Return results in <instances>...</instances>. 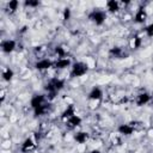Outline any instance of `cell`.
<instances>
[{
	"instance_id": "obj_1",
	"label": "cell",
	"mask_w": 153,
	"mask_h": 153,
	"mask_svg": "<svg viewBox=\"0 0 153 153\" xmlns=\"http://www.w3.org/2000/svg\"><path fill=\"white\" fill-rule=\"evenodd\" d=\"M88 72V65L86 62H73L71 67V78H81Z\"/></svg>"
},
{
	"instance_id": "obj_2",
	"label": "cell",
	"mask_w": 153,
	"mask_h": 153,
	"mask_svg": "<svg viewBox=\"0 0 153 153\" xmlns=\"http://www.w3.org/2000/svg\"><path fill=\"white\" fill-rule=\"evenodd\" d=\"M88 19L96 26H102L106 20V11L103 10H93L88 13Z\"/></svg>"
},
{
	"instance_id": "obj_3",
	"label": "cell",
	"mask_w": 153,
	"mask_h": 153,
	"mask_svg": "<svg viewBox=\"0 0 153 153\" xmlns=\"http://www.w3.org/2000/svg\"><path fill=\"white\" fill-rule=\"evenodd\" d=\"M147 18H148V11L146 10V7L140 6L134 14V22L136 24H143L147 20Z\"/></svg>"
},
{
	"instance_id": "obj_4",
	"label": "cell",
	"mask_w": 153,
	"mask_h": 153,
	"mask_svg": "<svg viewBox=\"0 0 153 153\" xmlns=\"http://www.w3.org/2000/svg\"><path fill=\"white\" fill-rule=\"evenodd\" d=\"M33 67L37 69V71H48V69H50L51 67H54V62L50 60V59H48V57H44V59H39L38 61H36L35 62V65H33Z\"/></svg>"
},
{
	"instance_id": "obj_5",
	"label": "cell",
	"mask_w": 153,
	"mask_h": 153,
	"mask_svg": "<svg viewBox=\"0 0 153 153\" xmlns=\"http://www.w3.org/2000/svg\"><path fill=\"white\" fill-rule=\"evenodd\" d=\"M117 131L118 134L121 135H124V136H129L131 134H134L135 131V126L133 122H129V123H122L117 127Z\"/></svg>"
},
{
	"instance_id": "obj_6",
	"label": "cell",
	"mask_w": 153,
	"mask_h": 153,
	"mask_svg": "<svg viewBox=\"0 0 153 153\" xmlns=\"http://www.w3.org/2000/svg\"><path fill=\"white\" fill-rule=\"evenodd\" d=\"M103 96H104V93H103V90L99 87V86H94V87H92V90L88 92V94H87V98L91 100V102H100L102 99H103Z\"/></svg>"
},
{
	"instance_id": "obj_7",
	"label": "cell",
	"mask_w": 153,
	"mask_h": 153,
	"mask_svg": "<svg viewBox=\"0 0 153 153\" xmlns=\"http://www.w3.org/2000/svg\"><path fill=\"white\" fill-rule=\"evenodd\" d=\"M47 103V97L44 94H35L32 96V98L30 99V106L32 108V110L42 106L43 104Z\"/></svg>"
},
{
	"instance_id": "obj_8",
	"label": "cell",
	"mask_w": 153,
	"mask_h": 153,
	"mask_svg": "<svg viewBox=\"0 0 153 153\" xmlns=\"http://www.w3.org/2000/svg\"><path fill=\"white\" fill-rule=\"evenodd\" d=\"M1 50L2 53L5 54H11L16 50V47H17V43L14 39H4L1 42Z\"/></svg>"
},
{
	"instance_id": "obj_9",
	"label": "cell",
	"mask_w": 153,
	"mask_h": 153,
	"mask_svg": "<svg viewBox=\"0 0 153 153\" xmlns=\"http://www.w3.org/2000/svg\"><path fill=\"white\" fill-rule=\"evenodd\" d=\"M152 99V96L148 93V92H141L136 96V99H135V103L137 106H143L146 104H148Z\"/></svg>"
},
{
	"instance_id": "obj_10",
	"label": "cell",
	"mask_w": 153,
	"mask_h": 153,
	"mask_svg": "<svg viewBox=\"0 0 153 153\" xmlns=\"http://www.w3.org/2000/svg\"><path fill=\"white\" fill-rule=\"evenodd\" d=\"M35 147H36V141L32 137H26L20 146V151L23 153H27V152H31L32 149H35Z\"/></svg>"
},
{
	"instance_id": "obj_11",
	"label": "cell",
	"mask_w": 153,
	"mask_h": 153,
	"mask_svg": "<svg viewBox=\"0 0 153 153\" xmlns=\"http://www.w3.org/2000/svg\"><path fill=\"white\" fill-rule=\"evenodd\" d=\"M105 11L109 13H117L121 10V2H118L117 0H109L105 2Z\"/></svg>"
},
{
	"instance_id": "obj_12",
	"label": "cell",
	"mask_w": 153,
	"mask_h": 153,
	"mask_svg": "<svg viewBox=\"0 0 153 153\" xmlns=\"http://www.w3.org/2000/svg\"><path fill=\"white\" fill-rule=\"evenodd\" d=\"M72 61L69 57H63V59H57L54 62V68L56 69H66L68 67H72Z\"/></svg>"
},
{
	"instance_id": "obj_13",
	"label": "cell",
	"mask_w": 153,
	"mask_h": 153,
	"mask_svg": "<svg viewBox=\"0 0 153 153\" xmlns=\"http://www.w3.org/2000/svg\"><path fill=\"white\" fill-rule=\"evenodd\" d=\"M74 115H76L75 114V105L72 103V104H67V106H66V109L62 111V114H61V120L62 121H67L68 118H71L72 116H74Z\"/></svg>"
},
{
	"instance_id": "obj_14",
	"label": "cell",
	"mask_w": 153,
	"mask_h": 153,
	"mask_svg": "<svg viewBox=\"0 0 153 153\" xmlns=\"http://www.w3.org/2000/svg\"><path fill=\"white\" fill-rule=\"evenodd\" d=\"M81 123H82V118L79 115H74V116H72L71 118H68L66 121V126L69 129H75L76 127L81 126Z\"/></svg>"
},
{
	"instance_id": "obj_15",
	"label": "cell",
	"mask_w": 153,
	"mask_h": 153,
	"mask_svg": "<svg viewBox=\"0 0 153 153\" xmlns=\"http://www.w3.org/2000/svg\"><path fill=\"white\" fill-rule=\"evenodd\" d=\"M74 140H75V142L76 143H79V145H82V143H86V141L88 140V137H90V135H88V133L87 131H84V130H80V131H76L75 134H74Z\"/></svg>"
},
{
	"instance_id": "obj_16",
	"label": "cell",
	"mask_w": 153,
	"mask_h": 153,
	"mask_svg": "<svg viewBox=\"0 0 153 153\" xmlns=\"http://www.w3.org/2000/svg\"><path fill=\"white\" fill-rule=\"evenodd\" d=\"M1 76H2V80H4V81L10 82V81L13 79V76H14V72H13V69H11L10 67H6V68L2 69Z\"/></svg>"
},
{
	"instance_id": "obj_17",
	"label": "cell",
	"mask_w": 153,
	"mask_h": 153,
	"mask_svg": "<svg viewBox=\"0 0 153 153\" xmlns=\"http://www.w3.org/2000/svg\"><path fill=\"white\" fill-rule=\"evenodd\" d=\"M129 44H130V48L131 49H139L140 47H141V44H142V38H141V36L140 35H134L131 38H130V42H129Z\"/></svg>"
},
{
	"instance_id": "obj_18",
	"label": "cell",
	"mask_w": 153,
	"mask_h": 153,
	"mask_svg": "<svg viewBox=\"0 0 153 153\" xmlns=\"http://www.w3.org/2000/svg\"><path fill=\"white\" fill-rule=\"evenodd\" d=\"M50 82H51V85H53V87L55 88L56 92L61 91L65 87V80L61 79V78H54V79L50 80Z\"/></svg>"
},
{
	"instance_id": "obj_19",
	"label": "cell",
	"mask_w": 153,
	"mask_h": 153,
	"mask_svg": "<svg viewBox=\"0 0 153 153\" xmlns=\"http://www.w3.org/2000/svg\"><path fill=\"white\" fill-rule=\"evenodd\" d=\"M18 7H19V1L18 0H10L7 2V10H8V12L11 14L14 13V12H17Z\"/></svg>"
},
{
	"instance_id": "obj_20",
	"label": "cell",
	"mask_w": 153,
	"mask_h": 153,
	"mask_svg": "<svg viewBox=\"0 0 153 153\" xmlns=\"http://www.w3.org/2000/svg\"><path fill=\"white\" fill-rule=\"evenodd\" d=\"M49 103L47 102L45 104H43L42 106H39V108H37V109H35L33 110V112H35V115L36 116H42V115H44L47 111H48V109H49Z\"/></svg>"
},
{
	"instance_id": "obj_21",
	"label": "cell",
	"mask_w": 153,
	"mask_h": 153,
	"mask_svg": "<svg viewBox=\"0 0 153 153\" xmlns=\"http://www.w3.org/2000/svg\"><path fill=\"white\" fill-rule=\"evenodd\" d=\"M54 53L56 54L57 59H63V57H67V56H66V55H67L66 49H65L63 47H61V45L55 47V48H54Z\"/></svg>"
},
{
	"instance_id": "obj_22",
	"label": "cell",
	"mask_w": 153,
	"mask_h": 153,
	"mask_svg": "<svg viewBox=\"0 0 153 153\" xmlns=\"http://www.w3.org/2000/svg\"><path fill=\"white\" fill-rule=\"evenodd\" d=\"M109 54L112 55L114 57H121L122 54H123V50L120 47H112V48L109 49Z\"/></svg>"
},
{
	"instance_id": "obj_23",
	"label": "cell",
	"mask_w": 153,
	"mask_h": 153,
	"mask_svg": "<svg viewBox=\"0 0 153 153\" xmlns=\"http://www.w3.org/2000/svg\"><path fill=\"white\" fill-rule=\"evenodd\" d=\"M143 32H145V35H146L147 37L152 38V37H153V23L146 25L145 29H143Z\"/></svg>"
},
{
	"instance_id": "obj_24",
	"label": "cell",
	"mask_w": 153,
	"mask_h": 153,
	"mask_svg": "<svg viewBox=\"0 0 153 153\" xmlns=\"http://www.w3.org/2000/svg\"><path fill=\"white\" fill-rule=\"evenodd\" d=\"M24 6L25 7H32V8H35V7L39 6V1L38 0H25L24 1Z\"/></svg>"
},
{
	"instance_id": "obj_25",
	"label": "cell",
	"mask_w": 153,
	"mask_h": 153,
	"mask_svg": "<svg viewBox=\"0 0 153 153\" xmlns=\"http://www.w3.org/2000/svg\"><path fill=\"white\" fill-rule=\"evenodd\" d=\"M71 16H72L71 8L66 7V8L62 11V19H63V20H69V19H71Z\"/></svg>"
},
{
	"instance_id": "obj_26",
	"label": "cell",
	"mask_w": 153,
	"mask_h": 153,
	"mask_svg": "<svg viewBox=\"0 0 153 153\" xmlns=\"http://www.w3.org/2000/svg\"><path fill=\"white\" fill-rule=\"evenodd\" d=\"M90 153H102V151H100V149H98V148H94V149L90 151Z\"/></svg>"
},
{
	"instance_id": "obj_27",
	"label": "cell",
	"mask_w": 153,
	"mask_h": 153,
	"mask_svg": "<svg viewBox=\"0 0 153 153\" xmlns=\"http://www.w3.org/2000/svg\"><path fill=\"white\" fill-rule=\"evenodd\" d=\"M4 100H5V91L2 90V91H1V103H2Z\"/></svg>"
},
{
	"instance_id": "obj_28",
	"label": "cell",
	"mask_w": 153,
	"mask_h": 153,
	"mask_svg": "<svg viewBox=\"0 0 153 153\" xmlns=\"http://www.w3.org/2000/svg\"><path fill=\"white\" fill-rule=\"evenodd\" d=\"M88 153H90V152H88Z\"/></svg>"
}]
</instances>
